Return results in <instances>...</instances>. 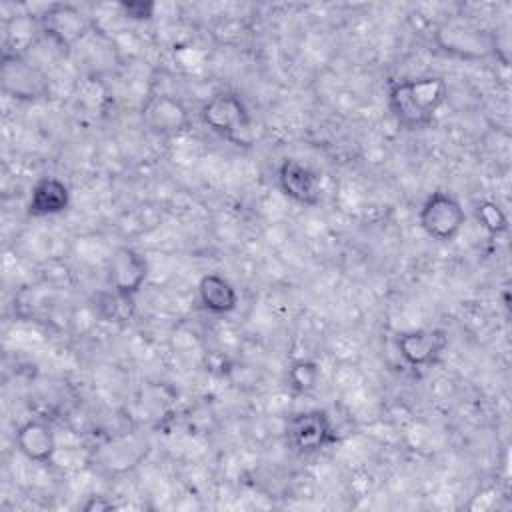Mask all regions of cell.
<instances>
[{
	"label": "cell",
	"instance_id": "15",
	"mask_svg": "<svg viewBox=\"0 0 512 512\" xmlns=\"http://www.w3.org/2000/svg\"><path fill=\"white\" fill-rule=\"evenodd\" d=\"M318 380H320V364L310 358L294 360L286 372L288 388L300 396L312 392L316 388Z\"/></svg>",
	"mask_w": 512,
	"mask_h": 512
},
{
	"label": "cell",
	"instance_id": "8",
	"mask_svg": "<svg viewBox=\"0 0 512 512\" xmlns=\"http://www.w3.org/2000/svg\"><path fill=\"white\" fill-rule=\"evenodd\" d=\"M142 124L156 136H178L190 128L186 104L168 92H150L140 108Z\"/></svg>",
	"mask_w": 512,
	"mask_h": 512
},
{
	"label": "cell",
	"instance_id": "7",
	"mask_svg": "<svg viewBox=\"0 0 512 512\" xmlns=\"http://www.w3.org/2000/svg\"><path fill=\"white\" fill-rule=\"evenodd\" d=\"M436 46L454 58L484 60L498 52V42L486 28L468 22H446L434 34Z\"/></svg>",
	"mask_w": 512,
	"mask_h": 512
},
{
	"label": "cell",
	"instance_id": "6",
	"mask_svg": "<svg viewBox=\"0 0 512 512\" xmlns=\"http://www.w3.org/2000/svg\"><path fill=\"white\" fill-rule=\"evenodd\" d=\"M422 232L434 242H452L466 224V212L460 200L446 190H436L426 196L418 210Z\"/></svg>",
	"mask_w": 512,
	"mask_h": 512
},
{
	"label": "cell",
	"instance_id": "17",
	"mask_svg": "<svg viewBox=\"0 0 512 512\" xmlns=\"http://www.w3.org/2000/svg\"><path fill=\"white\" fill-rule=\"evenodd\" d=\"M118 10L122 12L124 18L132 22H148L156 14V4L144 2V0H122L118 4Z\"/></svg>",
	"mask_w": 512,
	"mask_h": 512
},
{
	"label": "cell",
	"instance_id": "9",
	"mask_svg": "<svg viewBox=\"0 0 512 512\" xmlns=\"http://www.w3.org/2000/svg\"><path fill=\"white\" fill-rule=\"evenodd\" d=\"M148 278V260L132 246H118L108 260V284L114 294L130 302Z\"/></svg>",
	"mask_w": 512,
	"mask_h": 512
},
{
	"label": "cell",
	"instance_id": "4",
	"mask_svg": "<svg viewBox=\"0 0 512 512\" xmlns=\"http://www.w3.org/2000/svg\"><path fill=\"white\" fill-rule=\"evenodd\" d=\"M88 34L84 12L68 2H54L38 16V36L54 48L60 58L70 56L72 48Z\"/></svg>",
	"mask_w": 512,
	"mask_h": 512
},
{
	"label": "cell",
	"instance_id": "12",
	"mask_svg": "<svg viewBox=\"0 0 512 512\" xmlns=\"http://www.w3.org/2000/svg\"><path fill=\"white\" fill-rule=\"evenodd\" d=\"M14 444L18 452L34 464H52L58 450L56 432L52 424L42 418H28L18 424Z\"/></svg>",
	"mask_w": 512,
	"mask_h": 512
},
{
	"label": "cell",
	"instance_id": "1",
	"mask_svg": "<svg viewBox=\"0 0 512 512\" xmlns=\"http://www.w3.org/2000/svg\"><path fill=\"white\" fill-rule=\"evenodd\" d=\"M448 84L442 76H418L394 80L388 86L386 102L394 122L404 130L430 128L446 104Z\"/></svg>",
	"mask_w": 512,
	"mask_h": 512
},
{
	"label": "cell",
	"instance_id": "2",
	"mask_svg": "<svg viewBox=\"0 0 512 512\" xmlns=\"http://www.w3.org/2000/svg\"><path fill=\"white\" fill-rule=\"evenodd\" d=\"M202 126L238 148L254 142V120L246 102L232 90L214 92L198 110Z\"/></svg>",
	"mask_w": 512,
	"mask_h": 512
},
{
	"label": "cell",
	"instance_id": "10",
	"mask_svg": "<svg viewBox=\"0 0 512 512\" xmlns=\"http://www.w3.org/2000/svg\"><path fill=\"white\" fill-rule=\"evenodd\" d=\"M280 192L298 206L314 208L322 200V184L316 170L296 158H284L276 170Z\"/></svg>",
	"mask_w": 512,
	"mask_h": 512
},
{
	"label": "cell",
	"instance_id": "11",
	"mask_svg": "<svg viewBox=\"0 0 512 512\" xmlns=\"http://www.w3.org/2000/svg\"><path fill=\"white\" fill-rule=\"evenodd\" d=\"M448 342L450 338L444 328H414L396 336V350L404 364L428 368L440 360Z\"/></svg>",
	"mask_w": 512,
	"mask_h": 512
},
{
	"label": "cell",
	"instance_id": "14",
	"mask_svg": "<svg viewBox=\"0 0 512 512\" xmlns=\"http://www.w3.org/2000/svg\"><path fill=\"white\" fill-rule=\"evenodd\" d=\"M196 292H198V302H200V306H202L208 314L224 316V314L234 312L236 306H238V290H236L234 284H232L228 278H224L222 274H216V272L204 274V276L198 280Z\"/></svg>",
	"mask_w": 512,
	"mask_h": 512
},
{
	"label": "cell",
	"instance_id": "5",
	"mask_svg": "<svg viewBox=\"0 0 512 512\" xmlns=\"http://www.w3.org/2000/svg\"><path fill=\"white\" fill-rule=\"evenodd\" d=\"M288 446L304 456L318 454L320 450L338 442L336 426L326 410L310 408L292 414L284 426Z\"/></svg>",
	"mask_w": 512,
	"mask_h": 512
},
{
	"label": "cell",
	"instance_id": "3",
	"mask_svg": "<svg viewBox=\"0 0 512 512\" xmlns=\"http://www.w3.org/2000/svg\"><path fill=\"white\" fill-rule=\"evenodd\" d=\"M0 84L2 92L18 102H38L50 96V78L46 70L20 50H4Z\"/></svg>",
	"mask_w": 512,
	"mask_h": 512
},
{
	"label": "cell",
	"instance_id": "13",
	"mask_svg": "<svg viewBox=\"0 0 512 512\" xmlns=\"http://www.w3.org/2000/svg\"><path fill=\"white\" fill-rule=\"evenodd\" d=\"M72 192L64 180L58 176L38 178L26 200V214L30 218H50L60 216L70 208Z\"/></svg>",
	"mask_w": 512,
	"mask_h": 512
},
{
	"label": "cell",
	"instance_id": "16",
	"mask_svg": "<svg viewBox=\"0 0 512 512\" xmlns=\"http://www.w3.org/2000/svg\"><path fill=\"white\" fill-rule=\"evenodd\" d=\"M476 212V220L478 224L490 234V236H500L508 230V216L506 212L500 208V204L492 202V200H482L476 204L474 208Z\"/></svg>",
	"mask_w": 512,
	"mask_h": 512
}]
</instances>
